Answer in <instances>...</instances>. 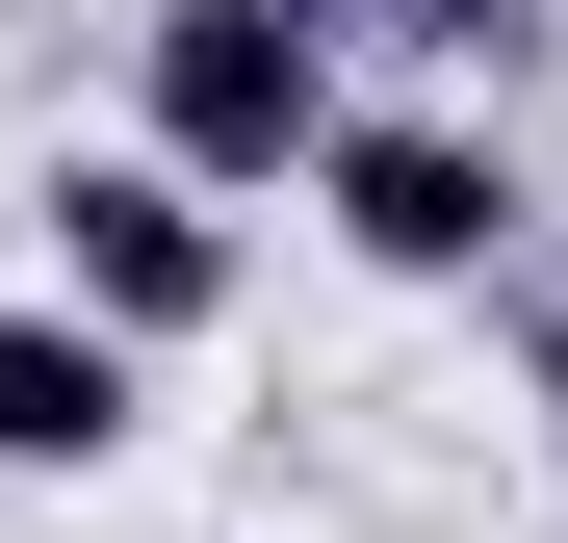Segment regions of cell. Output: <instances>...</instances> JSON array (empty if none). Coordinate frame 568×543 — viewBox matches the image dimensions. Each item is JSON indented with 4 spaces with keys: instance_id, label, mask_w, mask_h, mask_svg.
<instances>
[{
    "instance_id": "2",
    "label": "cell",
    "mask_w": 568,
    "mask_h": 543,
    "mask_svg": "<svg viewBox=\"0 0 568 543\" xmlns=\"http://www.w3.org/2000/svg\"><path fill=\"white\" fill-rule=\"evenodd\" d=\"M52 311H104L130 362L207 336V311H233V208H207L155 130H130V155H52Z\"/></svg>"
},
{
    "instance_id": "5",
    "label": "cell",
    "mask_w": 568,
    "mask_h": 543,
    "mask_svg": "<svg viewBox=\"0 0 568 543\" xmlns=\"http://www.w3.org/2000/svg\"><path fill=\"white\" fill-rule=\"evenodd\" d=\"M542 414H568V285H542Z\"/></svg>"
},
{
    "instance_id": "4",
    "label": "cell",
    "mask_w": 568,
    "mask_h": 543,
    "mask_svg": "<svg viewBox=\"0 0 568 543\" xmlns=\"http://www.w3.org/2000/svg\"><path fill=\"white\" fill-rule=\"evenodd\" d=\"M0 466H130V336L104 311H0Z\"/></svg>"
},
{
    "instance_id": "1",
    "label": "cell",
    "mask_w": 568,
    "mask_h": 543,
    "mask_svg": "<svg viewBox=\"0 0 568 543\" xmlns=\"http://www.w3.org/2000/svg\"><path fill=\"white\" fill-rule=\"evenodd\" d=\"M130 78H155V155L207 181V208L336 155V0H155V52H130Z\"/></svg>"
},
{
    "instance_id": "3",
    "label": "cell",
    "mask_w": 568,
    "mask_h": 543,
    "mask_svg": "<svg viewBox=\"0 0 568 543\" xmlns=\"http://www.w3.org/2000/svg\"><path fill=\"white\" fill-rule=\"evenodd\" d=\"M311 208H336V259H388V285H491V259H517V155L465 104H336Z\"/></svg>"
}]
</instances>
